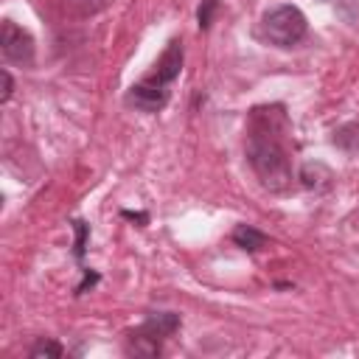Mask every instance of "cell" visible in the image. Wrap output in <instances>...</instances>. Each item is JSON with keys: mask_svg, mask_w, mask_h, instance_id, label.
Masks as SVG:
<instances>
[{"mask_svg": "<svg viewBox=\"0 0 359 359\" xmlns=\"http://www.w3.org/2000/svg\"><path fill=\"white\" fill-rule=\"evenodd\" d=\"M272 109H255L252 115V132L247 140V160L252 171L258 174L261 185L269 191H286L292 182V165L283 143L278 140V132L269 123Z\"/></svg>", "mask_w": 359, "mask_h": 359, "instance_id": "6da1fadb", "label": "cell"}, {"mask_svg": "<svg viewBox=\"0 0 359 359\" xmlns=\"http://www.w3.org/2000/svg\"><path fill=\"white\" fill-rule=\"evenodd\" d=\"M306 17L297 6H275L261 17V36L275 48H292L306 36Z\"/></svg>", "mask_w": 359, "mask_h": 359, "instance_id": "7a4b0ae2", "label": "cell"}, {"mask_svg": "<svg viewBox=\"0 0 359 359\" xmlns=\"http://www.w3.org/2000/svg\"><path fill=\"white\" fill-rule=\"evenodd\" d=\"M0 50L14 65H31L34 62V36L20 28L11 20H3L0 25Z\"/></svg>", "mask_w": 359, "mask_h": 359, "instance_id": "3957f363", "label": "cell"}, {"mask_svg": "<svg viewBox=\"0 0 359 359\" xmlns=\"http://www.w3.org/2000/svg\"><path fill=\"white\" fill-rule=\"evenodd\" d=\"M126 104L140 109V112H157V109H163L168 104V84H163L160 79H154L149 73L146 79H140L137 84L129 87Z\"/></svg>", "mask_w": 359, "mask_h": 359, "instance_id": "277c9868", "label": "cell"}, {"mask_svg": "<svg viewBox=\"0 0 359 359\" xmlns=\"http://www.w3.org/2000/svg\"><path fill=\"white\" fill-rule=\"evenodd\" d=\"M180 67H182V42L180 39H171L160 56V62L154 65V79H160L163 84H171L177 76H180Z\"/></svg>", "mask_w": 359, "mask_h": 359, "instance_id": "5b68a950", "label": "cell"}, {"mask_svg": "<svg viewBox=\"0 0 359 359\" xmlns=\"http://www.w3.org/2000/svg\"><path fill=\"white\" fill-rule=\"evenodd\" d=\"M140 328L149 331V334H154V337H160V339H165V337H171L180 328V317L171 314V311H154V314L146 317V323Z\"/></svg>", "mask_w": 359, "mask_h": 359, "instance_id": "8992f818", "label": "cell"}, {"mask_svg": "<svg viewBox=\"0 0 359 359\" xmlns=\"http://www.w3.org/2000/svg\"><path fill=\"white\" fill-rule=\"evenodd\" d=\"M160 342H163L160 337H154V334L137 328V331L129 334V339H126V351L135 353V356H157V353H160Z\"/></svg>", "mask_w": 359, "mask_h": 359, "instance_id": "52a82bcc", "label": "cell"}, {"mask_svg": "<svg viewBox=\"0 0 359 359\" xmlns=\"http://www.w3.org/2000/svg\"><path fill=\"white\" fill-rule=\"evenodd\" d=\"M230 238H233L241 250H247V252H258L261 247H266V236H264L261 230H255L252 224H236L233 233H230Z\"/></svg>", "mask_w": 359, "mask_h": 359, "instance_id": "ba28073f", "label": "cell"}, {"mask_svg": "<svg viewBox=\"0 0 359 359\" xmlns=\"http://www.w3.org/2000/svg\"><path fill=\"white\" fill-rule=\"evenodd\" d=\"M300 180H303L306 188H323L331 180V174H328V168L323 163H306L300 168Z\"/></svg>", "mask_w": 359, "mask_h": 359, "instance_id": "9c48e42d", "label": "cell"}, {"mask_svg": "<svg viewBox=\"0 0 359 359\" xmlns=\"http://www.w3.org/2000/svg\"><path fill=\"white\" fill-rule=\"evenodd\" d=\"M62 353H65V348H62L59 342H53V339H39V342L31 348V356H34V359H42V356H53V359H56V356H62Z\"/></svg>", "mask_w": 359, "mask_h": 359, "instance_id": "30bf717a", "label": "cell"}, {"mask_svg": "<svg viewBox=\"0 0 359 359\" xmlns=\"http://www.w3.org/2000/svg\"><path fill=\"white\" fill-rule=\"evenodd\" d=\"M216 6H219V0H202V6H199V11H196V20H199V28H202V31L210 28V20H213Z\"/></svg>", "mask_w": 359, "mask_h": 359, "instance_id": "8fae6325", "label": "cell"}, {"mask_svg": "<svg viewBox=\"0 0 359 359\" xmlns=\"http://www.w3.org/2000/svg\"><path fill=\"white\" fill-rule=\"evenodd\" d=\"M11 93H14V81H11V73H8V70H3V93H0V101L6 104V101L11 98Z\"/></svg>", "mask_w": 359, "mask_h": 359, "instance_id": "7c38bea8", "label": "cell"}, {"mask_svg": "<svg viewBox=\"0 0 359 359\" xmlns=\"http://www.w3.org/2000/svg\"><path fill=\"white\" fill-rule=\"evenodd\" d=\"M76 233H79V238H76V258H81V252H84V236H87L84 222H76Z\"/></svg>", "mask_w": 359, "mask_h": 359, "instance_id": "4fadbf2b", "label": "cell"}]
</instances>
